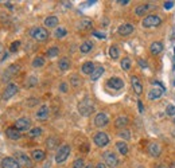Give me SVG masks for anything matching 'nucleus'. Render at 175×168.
<instances>
[{
  "label": "nucleus",
  "mask_w": 175,
  "mask_h": 168,
  "mask_svg": "<svg viewBox=\"0 0 175 168\" xmlns=\"http://www.w3.org/2000/svg\"><path fill=\"white\" fill-rule=\"evenodd\" d=\"M78 112L81 116H84V117L90 116V114L94 112V104H93L89 98H85V100H82L78 104Z\"/></svg>",
  "instance_id": "f257e3e1"
},
{
  "label": "nucleus",
  "mask_w": 175,
  "mask_h": 168,
  "mask_svg": "<svg viewBox=\"0 0 175 168\" xmlns=\"http://www.w3.org/2000/svg\"><path fill=\"white\" fill-rule=\"evenodd\" d=\"M30 35L32 39L38 40V42H44L48 38V32L44 27H32L30 30Z\"/></svg>",
  "instance_id": "f03ea898"
},
{
  "label": "nucleus",
  "mask_w": 175,
  "mask_h": 168,
  "mask_svg": "<svg viewBox=\"0 0 175 168\" xmlns=\"http://www.w3.org/2000/svg\"><path fill=\"white\" fill-rule=\"evenodd\" d=\"M160 23H162V19L159 18V16H156V15H148V16H145V18L143 19V22H141L143 27H145V28L158 27V26H160Z\"/></svg>",
  "instance_id": "7ed1b4c3"
},
{
  "label": "nucleus",
  "mask_w": 175,
  "mask_h": 168,
  "mask_svg": "<svg viewBox=\"0 0 175 168\" xmlns=\"http://www.w3.org/2000/svg\"><path fill=\"white\" fill-rule=\"evenodd\" d=\"M70 147L69 145H62L61 148L58 149V152L55 153V161L61 164V163L66 161V159L69 157V155H70Z\"/></svg>",
  "instance_id": "20e7f679"
},
{
  "label": "nucleus",
  "mask_w": 175,
  "mask_h": 168,
  "mask_svg": "<svg viewBox=\"0 0 175 168\" xmlns=\"http://www.w3.org/2000/svg\"><path fill=\"white\" fill-rule=\"evenodd\" d=\"M154 85L155 86L148 92V100H151V101H155V100H158V98H160L162 94H163V92H164V88L160 84L154 82Z\"/></svg>",
  "instance_id": "39448f33"
},
{
  "label": "nucleus",
  "mask_w": 175,
  "mask_h": 168,
  "mask_svg": "<svg viewBox=\"0 0 175 168\" xmlns=\"http://www.w3.org/2000/svg\"><path fill=\"white\" fill-rule=\"evenodd\" d=\"M93 141H94V144L99 147V148H104V147H107L109 144V137L105 132H99L93 137Z\"/></svg>",
  "instance_id": "423d86ee"
},
{
  "label": "nucleus",
  "mask_w": 175,
  "mask_h": 168,
  "mask_svg": "<svg viewBox=\"0 0 175 168\" xmlns=\"http://www.w3.org/2000/svg\"><path fill=\"white\" fill-rule=\"evenodd\" d=\"M104 161L105 164H107L108 167L111 168H116L117 166H119V159H117V156L113 152H111V151H108V152L104 153Z\"/></svg>",
  "instance_id": "0eeeda50"
},
{
  "label": "nucleus",
  "mask_w": 175,
  "mask_h": 168,
  "mask_svg": "<svg viewBox=\"0 0 175 168\" xmlns=\"http://www.w3.org/2000/svg\"><path fill=\"white\" fill-rule=\"evenodd\" d=\"M16 93H18V85H15V84H8L7 88L4 89V93H3V96H2V100H3V101L10 100V98L14 97Z\"/></svg>",
  "instance_id": "6e6552de"
},
{
  "label": "nucleus",
  "mask_w": 175,
  "mask_h": 168,
  "mask_svg": "<svg viewBox=\"0 0 175 168\" xmlns=\"http://www.w3.org/2000/svg\"><path fill=\"white\" fill-rule=\"evenodd\" d=\"M14 126L19 130V132H22V130H28L31 126V121H30V118H27V117H22V118H19V120L15 121Z\"/></svg>",
  "instance_id": "1a4fd4ad"
},
{
  "label": "nucleus",
  "mask_w": 175,
  "mask_h": 168,
  "mask_svg": "<svg viewBox=\"0 0 175 168\" xmlns=\"http://www.w3.org/2000/svg\"><path fill=\"white\" fill-rule=\"evenodd\" d=\"M107 85H108V88H111V89L120 90V89L124 88V81L121 78H119V77H112V78L108 79Z\"/></svg>",
  "instance_id": "9d476101"
},
{
  "label": "nucleus",
  "mask_w": 175,
  "mask_h": 168,
  "mask_svg": "<svg viewBox=\"0 0 175 168\" xmlns=\"http://www.w3.org/2000/svg\"><path fill=\"white\" fill-rule=\"evenodd\" d=\"M108 124H109V117L105 113H99L94 117V125L97 128H104V126H107Z\"/></svg>",
  "instance_id": "9b49d317"
},
{
  "label": "nucleus",
  "mask_w": 175,
  "mask_h": 168,
  "mask_svg": "<svg viewBox=\"0 0 175 168\" xmlns=\"http://www.w3.org/2000/svg\"><path fill=\"white\" fill-rule=\"evenodd\" d=\"M16 161L19 163V164H22L24 167H27V168H31L32 167V161H31V159L27 156V155H24L23 152H18L16 153Z\"/></svg>",
  "instance_id": "f8f14e48"
},
{
  "label": "nucleus",
  "mask_w": 175,
  "mask_h": 168,
  "mask_svg": "<svg viewBox=\"0 0 175 168\" xmlns=\"http://www.w3.org/2000/svg\"><path fill=\"white\" fill-rule=\"evenodd\" d=\"M131 85H132L133 92H135L137 96H140V94L143 93V85H141L140 79L137 78L136 75H132V77H131Z\"/></svg>",
  "instance_id": "ddd939ff"
},
{
  "label": "nucleus",
  "mask_w": 175,
  "mask_h": 168,
  "mask_svg": "<svg viewBox=\"0 0 175 168\" xmlns=\"http://www.w3.org/2000/svg\"><path fill=\"white\" fill-rule=\"evenodd\" d=\"M2 168H20V164L14 157H4L2 160Z\"/></svg>",
  "instance_id": "4468645a"
},
{
  "label": "nucleus",
  "mask_w": 175,
  "mask_h": 168,
  "mask_svg": "<svg viewBox=\"0 0 175 168\" xmlns=\"http://www.w3.org/2000/svg\"><path fill=\"white\" fill-rule=\"evenodd\" d=\"M77 27H78V30L81 31H86V30H90L93 27V20L89 19V18H82L77 24Z\"/></svg>",
  "instance_id": "2eb2a0df"
},
{
  "label": "nucleus",
  "mask_w": 175,
  "mask_h": 168,
  "mask_svg": "<svg viewBox=\"0 0 175 168\" xmlns=\"http://www.w3.org/2000/svg\"><path fill=\"white\" fill-rule=\"evenodd\" d=\"M117 32H119V35L121 36H127V35H131L133 32V26L129 23H124L121 24V26L117 28Z\"/></svg>",
  "instance_id": "dca6fc26"
},
{
  "label": "nucleus",
  "mask_w": 175,
  "mask_h": 168,
  "mask_svg": "<svg viewBox=\"0 0 175 168\" xmlns=\"http://www.w3.org/2000/svg\"><path fill=\"white\" fill-rule=\"evenodd\" d=\"M47 117H48V106L42 105L38 110H36V118L40 121H44V120H47Z\"/></svg>",
  "instance_id": "f3484780"
},
{
  "label": "nucleus",
  "mask_w": 175,
  "mask_h": 168,
  "mask_svg": "<svg viewBox=\"0 0 175 168\" xmlns=\"http://www.w3.org/2000/svg\"><path fill=\"white\" fill-rule=\"evenodd\" d=\"M6 134H7L8 138H11V140H19L20 136H22V134H20V132L15 128V126H10V128H7Z\"/></svg>",
  "instance_id": "a211bd4d"
},
{
  "label": "nucleus",
  "mask_w": 175,
  "mask_h": 168,
  "mask_svg": "<svg viewBox=\"0 0 175 168\" xmlns=\"http://www.w3.org/2000/svg\"><path fill=\"white\" fill-rule=\"evenodd\" d=\"M160 152H162V148L158 143H151V144L148 145V153L151 155L152 157H158L160 155Z\"/></svg>",
  "instance_id": "6ab92c4d"
},
{
  "label": "nucleus",
  "mask_w": 175,
  "mask_h": 168,
  "mask_svg": "<svg viewBox=\"0 0 175 168\" xmlns=\"http://www.w3.org/2000/svg\"><path fill=\"white\" fill-rule=\"evenodd\" d=\"M94 69H96L94 63L90 62V61H88V62H85L82 66H81V71H82L84 74H89V75H90L94 71Z\"/></svg>",
  "instance_id": "aec40b11"
},
{
  "label": "nucleus",
  "mask_w": 175,
  "mask_h": 168,
  "mask_svg": "<svg viewBox=\"0 0 175 168\" xmlns=\"http://www.w3.org/2000/svg\"><path fill=\"white\" fill-rule=\"evenodd\" d=\"M150 51H151L152 55H158L163 51V43L162 42H154L151 46H150Z\"/></svg>",
  "instance_id": "412c9836"
},
{
  "label": "nucleus",
  "mask_w": 175,
  "mask_h": 168,
  "mask_svg": "<svg viewBox=\"0 0 175 168\" xmlns=\"http://www.w3.org/2000/svg\"><path fill=\"white\" fill-rule=\"evenodd\" d=\"M31 157L34 161H42V160H44V157H46V153H44V151H42V149H34L31 153Z\"/></svg>",
  "instance_id": "4be33fe9"
},
{
  "label": "nucleus",
  "mask_w": 175,
  "mask_h": 168,
  "mask_svg": "<svg viewBox=\"0 0 175 168\" xmlns=\"http://www.w3.org/2000/svg\"><path fill=\"white\" fill-rule=\"evenodd\" d=\"M59 23V20L57 16H48V18L44 19V26L48 27V28H53V27H57Z\"/></svg>",
  "instance_id": "5701e85b"
},
{
  "label": "nucleus",
  "mask_w": 175,
  "mask_h": 168,
  "mask_svg": "<svg viewBox=\"0 0 175 168\" xmlns=\"http://www.w3.org/2000/svg\"><path fill=\"white\" fill-rule=\"evenodd\" d=\"M150 8H151V6H150V4H141V6H137V7L135 8V14H136L137 16H143V15L147 14Z\"/></svg>",
  "instance_id": "b1692460"
},
{
  "label": "nucleus",
  "mask_w": 175,
  "mask_h": 168,
  "mask_svg": "<svg viewBox=\"0 0 175 168\" xmlns=\"http://www.w3.org/2000/svg\"><path fill=\"white\" fill-rule=\"evenodd\" d=\"M93 48V43L90 42V40H85V42L80 46V51L82 52V54H88L89 51H92Z\"/></svg>",
  "instance_id": "393cba45"
},
{
  "label": "nucleus",
  "mask_w": 175,
  "mask_h": 168,
  "mask_svg": "<svg viewBox=\"0 0 175 168\" xmlns=\"http://www.w3.org/2000/svg\"><path fill=\"white\" fill-rule=\"evenodd\" d=\"M103 74H104V67H103V66H97V67L94 69V71H93L92 74H90V79H92V81H97Z\"/></svg>",
  "instance_id": "a878e982"
},
{
  "label": "nucleus",
  "mask_w": 175,
  "mask_h": 168,
  "mask_svg": "<svg viewBox=\"0 0 175 168\" xmlns=\"http://www.w3.org/2000/svg\"><path fill=\"white\" fill-rule=\"evenodd\" d=\"M58 67H59L62 71L69 70V67H70V61H69L67 58H61L59 62H58Z\"/></svg>",
  "instance_id": "bb28decb"
},
{
  "label": "nucleus",
  "mask_w": 175,
  "mask_h": 168,
  "mask_svg": "<svg viewBox=\"0 0 175 168\" xmlns=\"http://www.w3.org/2000/svg\"><path fill=\"white\" fill-rule=\"evenodd\" d=\"M116 147H117V149H119V152L121 155H127L128 153V145H127V143L125 141H119V143H116Z\"/></svg>",
  "instance_id": "cd10ccee"
},
{
  "label": "nucleus",
  "mask_w": 175,
  "mask_h": 168,
  "mask_svg": "<svg viewBox=\"0 0 175 168\" xmlns=\"http://www.w3.org/2000/svg\"><path fill=\"white\" fill-rule=\"evenodd\" d=\"M127 124H128V117H125V116H119L115 121V125L117 128H123V126H125Z\"/></svg>",
  "instance_id": "c85d7f7f"
},
{
  "label": "nucleus",
  "mask_w": 175,
  "mask_h": 168,
  "mask_svg": "<svg viewBox=\"0 0 175 168\" xmlns=\"http://www.w3.org/2000/svg\"><path fill=\"white\" fill-rule=\"evenodd\" d=\"M67 35V31H66V28H63V27H58V28H55V31H54V36L55 38H65V36Z\"/></svg>",
  "instance_id": "c756f323"
},
{
  "label": "nucleus",
  "mask_w": 175,
  "mask_h": 168,
  "mask_svg": "<svg viewBox=\"0 0 175 168\" xmlns=\"http://www.w3.org/2000/svg\"><path fill=\"white\" fill-rule=\"evenodd\" d=\"M120 55L119 52V48H117V46H111L109 47V57H111L112 59H117Z\"/></svg>",
  "instance_id": "7c9ffc66"
},
{
  "label": "nucleus",
  "mask_w": 175,
  "mask_h": 168,
  "mask_svg": "<svg viewBox=\"0 0 175 168\" xmlns=\"http://www.w3.org/2000/svg\"><path fill=\"white\" fill-rule=\"evenodd\" d=\"M120 65H121V69H123L124 71H128L129 69H131V59L129 58H123L121 59V62H120Z\"/></svg>",
  "instance_id": "2f4dec72"
},
{
  "label": "nucleus",
  "mask_w": 175,
  "mask_h": 168,
  "mask_svg": "<svg viewBox=\"0 0 175 168\" xmlns=\"http://www.w3.org/2000/svg\"><path fill=\"white\" fill-rule=\"evenodd\" d=\"M58 54H59L58 47H50L46 52V55L48 57V58H55V57H58Z\"/></svg>",
  "instance_id": "473e14b6"
},
{
  "label": "nucleus",
  "mask_w": 175,
  "mask_h": 168,
  "mask_svg": "<svg viewBox=\"0 0 175 168\" xmlns=\"http://www.w3.org/2000/svg\"><path fill=\"white\" fill-rule=\"evenodd\" d=\"M43 65H44L43 57H36V58L32 61V67H42Z\"/></svg>",
  "instance_id": "72a5a7b5"
},
{
  "label": "nucleus",
  "mask_w": 175,
  "mask_h": 168,
  "mask_svg": "<svg viewBox=\"0 0 175 168\" xmlns=\"http://www.w3.org/2000/svg\"><path fill=\"white\" fill-rule=\"evenodd\" d=\"M42 134V128H32L30 132H28V136L30 137H38Z\"/></svg>",
  "instance_id": "f704fd0d"
},
{
  "label": "nucleus",
  "mask_w": 175,
  "mask_h": 168,
  "mask_svg": "<svg viewBox=\"0 0 175 168\" xmlns=\"http://www.w3.org/2000/svg\"><path fill=\"white\" fill-rule=\"evenodd\" d=\"M57 141H58V138H57V137H50V138H47V141H46L47 148H48V149H53V148H54V147L57 145Z\"/></svg>",
  "instance_id": "c9c22d12"
},
{
  "label": "nucleus",
  "mask_w": 175,
  "mask_h": 168,
  "mask_svg": "<svg viewBox=\"0 0 175 168\" xmlns=\"http://www.w3.org/2000/svg\"><path fill=\"white\" fill-rule=\"evenodd\" d=\"M73 168H85L84 167V159H76L73 161Z\"/></svg>",
  "instance_id": "e433bc0d"
},
{
  "label": "nucleus",
  "mask_w": 175,
  "mask_h": 168,
  "mask_svg": "<svg viewBox=\"0 0 175 168\" xmlns=\"http://www.w3.org/2000/svg\"><path fill=\"white\" fill-rule=\"evenodd\" d=\"M166 114H167V116H175V105H167V108H166Z\"/></svg>",
  "instance_id": "4c0bfd02"
},
{
  "label": "nucleus",
  "mask_w": 175,
  "mask_h": 168,
  "mask_svg": "<svg viewBox=\"0 0 175 168\" xmlns=\"http://www.w3.org/2000/svg\"><path fill=\"white\" fill-rule=\"evenodd\" d=\"M119 136L125 138V140H129V138H131V133H129V130L124 129V130H121V132H119Z\"/></svg>",
  "instance_id": "58836bf2"
},
{
  "label": "nucleus",
  "mask_w": 175,
  "mask_h": 168,
  "mask_svg": "<svg viewBox=\"0 0 175 168\" xmlns=\"http://www.w3.org/2000/svg\"><path fill=\"white\" fill-rule=\"evenodd\" d=\"M19 46H20V42H19V40H16V42H12V43H11V47H10V51H11V52L18 51Z\"/></svg>",
  "instance_id": "ea45409f"
},
{
  "label": "nucleus",
  "mask_w": 175,
  "mask_h": 168,
  "mask_svg": "<svg viewBox=\"0 0 175 168\" xmlns=\"http://www.w3.org/2000/svg\"><path fill=\"white\" fill-rule=\"evenodd\" d=\"M71 84H73V86H74V88H77V86L80 85L78 77H77V75H73V78H71Z\"/></svg>",
  "instance_id": "a19ab883"
},
{
  "label": "nucleus",
  "mask_w": 175,
  "mask_h": 168,
  "mask_svg": "<svg viewBox=\"0 0 175 168\" xmlns=\"http://www.w3.org/2000/svg\"><path fill=\"white\" fill-rule=\"evenodd\" d=\"M59 90H61L62 93H66V92H67V84H65V82L61 84V85H59Z\"/></svg>",
  "instance_id": "79ce46f5"
},
{
  "label": "nucleus",
  "mask_w": 175,
  "mask_h": 168,
  "mask_svg": "<svg viewBox=\"0 0 175 168\" xmlns=\"http://www.w3.org/2000/svg\"><path fill=\"white\" fill-rule=\"evenodd\" d=\"M93 35H94L96 38H100V39H105V34H103V32H97V31H94V32H93Z\"/></svg>",
  "instance_id": "37998d69"
},
{
  "label": "nucleus",
  "mask_w": 175,
  "mask_h": 168,
  "mask_svg": "<svg viewBox=\"0 0 175 168\" xmlns=\"http://www.w3.org/2000/svg\"><path fill=\"white\" fill-rule=\"evenodd\" d=\"M173 7H174V2H166L164 3V8H166V10H171Z\"/></svg>",
  "instance_id": "c03bdc74"
},
{
  "label": "nucleus",
  "mask_w": 175,
  "mask_h": 168,
  "mask_svg": "<svg viewBox=\"0 0 175 168\" xmlns=\"http://www.w3.org/2000/svg\"><path fill=\"white\" fill-rule=\"evenodd\" d=\"M137 106H139V112L143 113L144 112V106H143V104H141V101H137Z\"/></svg>",
  "instance_id": "a18cd8bd"
},
{
  "label": "nucleus",
  "mask_w": 175,
  "mask_h": 168,
  "mask_svg": "<svg viewBox=\"0 0 175 168\" xmlns=\"http://www.w3.org/2000/svg\"><path fill=\"white\" fill-rule=\"evenodd\" d=\"M119 4H121V6H127V4L129 3V0H119V2H117Z\"/></svg>",
  "instance_id": "49530a36"
},
{
  "label": "nucleus",
  "mask_w": 175,
  "mask_h": 168,
  "mask_svg": "<svg viewBox=\"0 0 175 168\" xmlns=\"http://www.w3.org/2000/svg\"><path fill=\"white\" fill-rule=\"evenodd\" d=\"M96 168H107V166H105L104 163H99V164L96 166Z\"/></svg>",
  "instance_id": "de8ad7c7"
},
{
  "label": "nucleus",
  "mask_w": 175,
  "mask_h": 168,
  "mask_svg": "<svg viewBox=\"0 0 175 168\" xmlns=\"http://www.w3.org/2000/svg\"><path fill=\"white\" fill-rule=\"evenodd\" d=\"M85 168H94V167H93L92 164H88V166H85Z\"/></svg>",
  "instance_id": "09e8293b"
},
{
  "label": "nucleus",
  "mask_w": 175,
  "mask_h": 168,
  "mask_svg": "<svg viewBox=\"0 0 175 168\" xmlns=\"http://www.w3.org/2000/svg\"><path fill=\"white\" fill-rule=\"evenodd\" d=\"M156 168H166V167H164V166H163V164H160V166H158V167H156Z\"/></svg>",
  "instance_id": "8fccbe9b"
},
{
  "label": "nucleus",
  "mask_w": 175,
  "mask_h": 168,
  "mask_svg": "<svg viewBox=\"0 0 175 168\" xmlns=\"http://www.w3.org/2000/svg\"><path fill=\"white\" fill-rule=\"evenodd\" d=\"M173 136H174V137H175V129H174V130H173Z\"/></svg>",
  "instance_id": "3c124183"
},
{
  "label": "nucleus",
  "mask_w": 175,
  "mask_h": 168,
  "mask_svg": "<svg viewBox=\"0 0 175 168\" xmlns=\"http://www.w3.org/2000/svg\"><path fill=\"white\" fill-rule=\"evenodd\" d=\"M0 51H2V46H0Z\"/></svg>",
  "instance_id": "603ef678"
},
{
  "label": "nucleus",
  "mask_w": 175,
  "mask_h": 168,
  "mask_svg": "<svg viewBox=\"0 0 175 168\" xmlns=\"http://www.w3.org/2000/svg\"><path fill=\"white\" fill-rule=\"evenodd\" d=\"M174 85H175V79H174Z\"/></svg>",
  "instance_id": "864d4df0"
},
{
  "label": "nucleus",
  "mask_w": 175,
  "mask_h": 168,
  "mask_svg": "<svg viewBox=\"0 0 175 168\" xmlns=\"http://www.w3.org/2000/svg\"><path fill=\"white\" fill-rule=\"evenodd\" d=\"M174 122H175V117H174Z\"/></svg>",
  "instance_id": "5fc2aeb1"
},
{
  "label": "nucleus",
  "mask_w": 175,
  "mask_h": 168,
  "mask_svg": "<svg viewBox=\"0 0 175 168\" xmlns=\"http://www.w3.org/2000/svg\"><path fill=\"white\" fill-rule=\"evenodd\" d=\"M140 168H141V167H140Z\"/></svg>",
  "instance_id": "6e6d98bb"
}]
</instances>
